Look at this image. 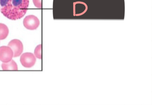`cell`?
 Returning a JSON list of instances; mask_svg holds the SVG:
<instances>
[{"label": "cell", "mask_w": 152, "mask_h": 105, "mask_svg": "<svg viewBox=\"0 0 152 105\" xmlns=\"http://www.w3.org/2000/svg\"><path fill=\"white\" fill-rule=\"evenodd\" d=\"M1 67L4 70H18L17 64L13 60H11L7 63H3L1 65Z\"/></svg>", "instance_id": "cell-6"}, {"label": "cell", "mask_w": 152, "mask_h": 105, "mask_svg": "<svg viewBox=\"0 0 152 105\" xmlns=\"http://www.w3.org/2000/svg\"><path fill=\"white\" fill-rule=\"evenodd\" d=\"M14 53L9 46H2L0 48V60L3 63H7L12 60Z\"/></svg>", "instance_id": "cell-4"}, {"label": "cell", "mask_w": 152, "mask_h": 105, "mask_svg": "<svg viewBox=\"0 0 152 105\" xmlns=\"http://www.w3.org/2000/svg\"><path fill=\"white\" fill-rule=\"evenodd\" d=\"M34 55L37 58L42 59V44H39L35 48Z\"/></svg>", "instance_id": "cell-8"}, {"label": "cell", "mask_w": 152, "mask_h": 105, "mask_svg": "<svg viewBox=\"0 0 152 105\" xmlns=\"http://www.w3.org/2000/svg\"><path fill=\"white\" fill-rule=\"evenodd\" d=\"M8 46L11 48L14 53V57H17L22 54L23 50V46L21 41L18 40H13L9 43Z\"/></svg>", "instance_id": "cell-5"}, {"label": "cell", "mask_w": 152, "mask_h": 105, "mask_svg": "<svg viewBox=\"0 0 152 105\" xmlns=\"http://www.w3.org/2000/svg\"><path fill=\"white\" fill-rule=\"evenodd\" d=\"M8 28L3 23H0V40L6 39L9 35Z\"/></svg>", "instance_id": "cell-7"}, {"label": "cell", "mask_w": 152, "mask_h": 105, "mask_svg": "<svg viewBox=\"0 0 152 105\" xmlns=\"http://www.w3.org/2000/svg\"><path fill=\"white\" fill-rule=\"evenodd\" d=\"M35 56L33 53H25L21 56L20 62L23 66L27 68L32 67L36 63Z\"/></svg>", "instance_id": "cell-2"}, {"label": "cell", "mask_w": 152, "mask_h": 105, "mask_svg": "<svg viewBox=\"0 0 152 105\" xmlns=\"http://www.w3.org/2000/svg\"><path fill=\"white\" fill-rule=\"evenodd\" d=\"M29 0H0L1 11L10 20L22 18L26 14Z\"/></svg>", "instance_id": "cell-1"}, {"label": "cell", "mask_w": 152, "mask_h": 105, "mask_svg": "<svg viewBox=\"0 0 152 105\" xmlns=\"http://www.w3.org/2000/svg\"><path fill=\"white\" fill-rule=\"evenodd\" d=\"M39 20L37 17L34 15H30L27 16L24 19V26L28 30H35L39 27Z\"/></svg>", "instance_id": "cell-3"}, {"label": "cell", "mask_w": 152, "mask_h": 105, "mask_svg": "<svg viewBox=\"0 0 152 105\" xmlns=\"http://www.w3.org/2000/svg\"><path fill=\"white\" fill-rule=\"evenodd\" d=\"M34 4L36 7L38 8H41L42 7V0H33Z\"/></svg>", "instance_id": "cell-9"}]
</instances>
